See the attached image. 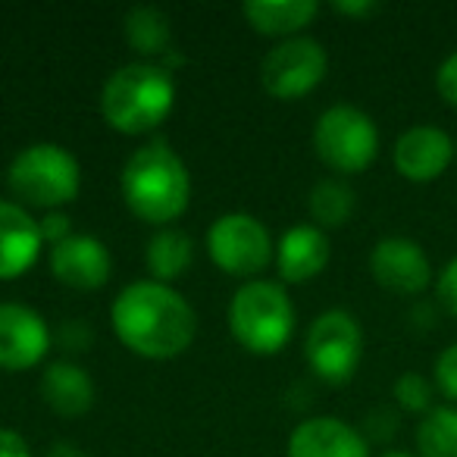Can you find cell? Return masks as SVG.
Returning a JSON list of instances; mask_svg holds the SVG:
<instances>
[{
  "label": "cell",
  "mask_w": 457,
  "mask_h": 457,
  "mask_svg": "<svg viewBox=\"0 0 457 457\" xmlns=\"http://www.w3.org/2000/svg\"><path fill=\"white\" fill-rule=\"evenodd\" d=\"M110 326L132 354L147 361H172L185 354L197 336V317L185 295L154 279L132 282L116 295Z\"/></svg>",
  "instance_id": "obj_1"
},
{
  "label": "cell",
  "mask_w": 457,
  "mask_h": 457,
  "mask_svg": "<svg viewBox=\"0 0 457 457\" xmlns=\"http://www.w3.org/2000/svg\"><path fill=\"white\" fill-rule=\"evenodd\" d=\"M126 207L147 226L166 228L188 210L191 176L185 160L166 141H151L126 160L120 176Z\"/></svg>",
  "instance_id": "obj_2"
},
{
  "label": "cell",
  "mask_w": 457,
  "mask_h": 457,
  "mask_svg": "<svg viewBox=\"0 0 457 457\" xmlns=\"http://www.w3.org/2000/svg\"><path fill=\"white\" fill-rule=\"evenodd\" d=\"M176 104V79L163 63H126L104 82L101 116L113 132L147 135L157 129Z\"/></svg>",
  "instance_id": "obj_3"
},
{
  "label": "cell",
  "mask_w": 457,
  "mask_h": 457,
  "mask_svg": "<svg viewBox=\"0 0 457 457\" xmlns=\"http://www.w3.org/2000/svg\"><path fill=\"white\" fill-rule=\"evenodd\" d=\"M228 329L248 354H279L295 336V304L279 282L251 279L228 301Z\"/></svg>",
  "instance_id": "obj_4"
},
{
  "label": "cell",
  "mask_w": 457,
  "mask_h": 457,
  "mask_svg": "<svg viewBox=\"0 0 457 457\" xmlns=\"http://www.w3.org/2000/svg\"><path fill=\"white\" fill-rule=\"evenodd\" d=\"M7 185L16 201L51 213L76 201L82 188V166L63 145L38 141V145L22 147L10 160Z\"/></svg>",
  "instance_id": "obj_5"
},
{
  "label": "cell",
  "mask_w": 457,
  "mask_h": 457,
  "mask_svg": "<svg viewBox=\"0 0 457 457\" xmlns=\"http://www.w3.org/2000/svg\"><path fill=\"white\" fill-rule=\"evenodd\" d=\"M313 151L338 176L363 172L379 157V129L354 104H336L323 110L313 126Z\"/></svg>",
  "instance_id": "obj_6"
},
{
  "label": "cell",
  "mask_w": 457,
  "mask_h": 457,
  "mask_svg": "<svg viewBox=\"0 0 457 457\" xmlns=\"http://www.w3.org/2000/svg\"><path fill=\"white\" fill-rule=\"evenodd\" d=\"M207 254L226 276L251 282L273 263V238L267 226L251 213H226L210 222Z\"/></svg>",
  "instance_id": "obj_7"
},
{
  "label": "cell",
  "mask_w": 457,
  "mask_h": 457,
  "mask_svg": "<svg viewBox=\"0 0 457 457\" xmlns=\"http://www.w3.org/2000/svg\"><path fill=\"white\" fill-rule=\"evenodd\" d=\"M304 357L313 376L329 386H345L354 379L363 357V329L354 313L326 311L311 323L304 338Z\"/></svg>",
  "instance_id": "obj_8"
},
{
  "label": "cell",
  "mask_w": 457,
  "mask_h": 457,
  "mask_svg": "<svg viewBox=\"0 0 457 457\" xmlns=\"http://www.w3.org/2000/svg\"><path fill=\"white\" fill-rule=\"evenodd\" d=\"M329 70V54L317 38H286L263 57L261 85L276 101H298L307 97Z\"/></svg>",
  "instance_id": "obj_9"
},
{
  "label": "cell",
  "mask_w": 457,
  "mask_h": 457,
  "mask_svg": "<svg viewBox=\"0 0 457 457\" xmlns=\"http://www.w3.org/2000/svg\"><path fill=\"white\" fill-rule=\"evenodd\" d=\"M370 273L376 286L392 295H420L432 286V263L423 245L404 236L379 238L370 251Z\"/></svg>",
  "instance_id": "obj_10"
},
{
  "label": "cell",
  "mask_w": 457,
  "mask_h": 457,
  "mask_svg": "<svg viewBox=\"0 0 457 457\" xmlns=\"http://www.w3.org/2000/svg\"><path fill=\"white\" fill-rule=\"evenodd\" d=\"M51 351V329L45 317L20 301L0 304V370H32Z\"/></svg>",
  "instance_id": "obj_11"
},
{
  "label": "cell",
  "mask_w": 457,
  "mask_h": 457,
  "mask_svg": "<svg viewBox=\"0 0 457 457\" xmlns=\"http://www.w3.org/2000/svg\"><path fill=\"white\" fill-rule=\"evenodd\" d=\"M454 157L457 145L451 141V135L438 126H429V122H420V126H411L407 132H401L392 147L395 170H398L401 179H407L413 185L436 182Z\"/></svg>",
  "instance_id": "obj_12"
},
{
  "label": "cell",
  "mask_w": 457,
  "mask_h": 457,
  "mask_svg": "<svg viewBox=\"0 0 457 457\" xmlns=\"http://www.w3.org/2000/svg\"><path fill=\"white\" fill-rule=\"evenodd\" d=\"M51 273L60 286L76 288V292H95L107 286L113 273V257L101 238L70 236L51 248Z\"/></svg>",
  "instance_id": "obj_13"
},
{
  "label": "cell",
  "mask_w": 457,
  "mask_h": 457,
  "mask_svg": "<svg viewBox=\"0 0 457 457\" xmlns=\"http://www.w3.org/2000/svg\"><path fill=\"white\" fill-rule=\"evenodd\" d=\"M41 226L22 204L0 201V282L20 279L41 257Z\"/></svg>",
  "instance_id": "obj_14"
},
{
  "label": "cell",
  "mask_w": 457,
  "mask_h": 457,
  "mask_svg": "<svg viewBox=\"0 0 457 457\" xmlns=\"http://www.w3.org/2000/svg\"><path fill=\"white\" fill-rule=\"evenodd\" d=\"M286 457H370V445L338 417H311L288 436Z\"/></svg>",
  "instance_id": "obj_15"
},
{
  "label": "cell",
  "mask_w": 457,
  "mask_h": 457,
  "mask_svg": "<svg viewBox=\"0 0 457 457\" xmlns=\"http://www.w3.org/2000/svg\"><path fill=\"white\" fill-rule=\"evenodd\" d=\"M329 236L313 222H298V226L286 228L276 245V270H279L282 282H311L329 267Z\"/></svg>",
  "instance_id": "obj_16"
},
{
  "label": "cell",
  "mask_w": 457,
  "mask_h": 457,
  "mask_svg": "<svg viewBox=\"0 0 457 457\" xmlns=\"http://www.w3.org/2000/svg\"><path fill=\"white\" fill-rule=\"evenodd\" d=\"M41 398L60 417H82L95 407V379L72 361H54L41 373Z\"/></svg>",
  "instance_id": "obj_17"
},
{
  "label": "cell",
  "mask_w": 457,
  "mask_h": 457,
  "mask_svg": "<svg viewBox=\"0 0 457 457\" xmlns=\"http://www.w3.org/2000/svg\"><path fill=\"white\" fill-rule=\"evenodd\" d=\"M320 13L317 0H248L242 16L257 35L267 38H298L301 29H307Z\"/></svg>",
  "instance_id": "obj_18"
},
{
  "label": "cell",
  "mask_w": 457,
  "mask_h": 457,
  "mask_svg": "<svg viewBox=\"0 0 457 457\" xmlns=\"http://www.w3.org/2000/svg\"><path fill=\"white\" fill-rule=\"evenodd\" d=\"M191 261H195V245H191V238L176 226L157 228L145 245L147 273H151L154 282H163V286L182 279V276L188 273Z\"/></svg>",
  "instance_id": "obj_19"
},
{
  "label": "cell",
  "mask_w": 457,
  "mask_h": 457,
  "mask_svg": "<svg viewBox=\"0 0 457 457\" xmlns=\"http://www.w3.org/2000/svg\"><path fill=\"white\" fill-rule=\"evenodd\" d=\"M122 35H126L129 47H132L135 54H141V57H147L154 63V57L170 54L172 22L160 7L141 4V7H132L126 13V20H122Z\"/></svg>",
  "instance_id": "obj_20"
},
{
  "label": "cell",
  "mask_w": 457,
  "mask_h": 457,
  "mask_svg": "<svg viewBox=\"0 0 457 457\" xmlns=\"http://www.w3.org/2000/svg\"><path fill=\"white\" fill-rule=\"evenodd\" d=\"M307 207H311L313 226L317 228H323V232L326 228H342L354 216L357 195L345 179H320L311 188Z\"/></svg>",
  "instance_id": "obj_21"
},
{
  "label": "cell",
  "mask_w": 457,
  "mask_h": 457,
  "mask_svg": "<svg viewBox=\"0 0 457 457\" xmlns=\"http://www.w3.org/2000/svg\"><path fill=\"white\" fill-rule=\"evenodd\" d=\"M417 457H457V407H432L417 426Z\"/></svg>",
  "instance_id": "obj_22"
},
{
  "label": "cell",
  "mask_w": 457,
  "mask_h": 457,
  "mask_svg": "<svg viewBox=\"0 0 457 457\" xmlns=\"http://www.w3.org/2000/svg\"><path fill=\"white\" fill-rule=\"evenodd\" d=\"M392 395H395V401H398V407L401 411H407V413H429L432 407V395H436V386H432L426 376H420V373H401L398 379H395V388H392Z\"/></svg>",
  "instance_id": "obj_23"
},
{
  "label": "cell",
  "mask_w": 457,
  "mask_h": 457,
  "mask_svg": "<svg viewBox=\"0 0 457 457\" xmlns=\"http://www.w3.org/2000/svg\"><path fill=\"white\" fill-rule=\"evenodd\" d=\"M432 376H436V388L448 401L457 404V342H451L442 354L432 363Z\"/></svg>",
  "instance_id": "obj_24"
},
{
  "label": "cell",
  "mask_w": 457,
  "mask_h": 457,
  "mask_svg": "<svg viewBox=\"0 0 457 457\" xmlns=\"http://www.w3.org/2000/svg\"><path fill=\"white\" fill-rule=\"evenodd\" d=\"M436 91L451 110H457V51L438 63L436 70Z\"/></svg>",
  "instance_id": "obj_25"
},
{
  "label": "cell",
  "mask_w": 457,
  "mask_h": 457,
  "mask_svg": "<svg viewBox=\"0 0 457 457\" xmlns=\"http://www.w3.org/2000/svg\"><path fill=\"white\" fill-rule=\"evenodd\" d=\"M436 295H438V304H442L451 317H457V257H451L442 267V273H438V279H436Z\"/></svg>",
  "instance_id": "obj_26"
},
{
  "label": "cell",
  "mask_w": 457,
  "mask_h": 457,
  "mask_svg": "<svg viewBox=\"0 0 457 457\" xmlns=\"http://www.w3.org/2000/svg\"><path fill=\"white\" fill-rule=\"evenodd\" d=\"M38 226H41V238L51 242V248L60 242H66L70 236H76V232H72V220L63 213V210H51V213H45V220H38Z\"/></svg>",
  "instance_id": "obj_27"
},
{
  "label": "cell",
  "mask_w": 457,
  "mask_h": 457,
  "mask_svg": "<svg viewBox=\"0 0 457 457\" xmlns=\"http://www.w3.org/2000/svg\"><path fill=\"white\" fill-rule=\"evenodd\" d=\"M0 457H32V448L20 432L0 426Z\"/></svg>",
  "instance_id": "obj_28"
},
{
  "label": "cell",
  "mask_w": 457,
  "mask_h": 457,
  "mask_svg": "<svg viewBox=\"0 0 457 457\" xmlns=\"http://www.w3.org/2000/svg\"><path fill=\"white\" fill-rule=\"evenodd\" d=\"M332 10L342 16H373L379 10V4L376 0H336Z\"/></svg>",
  "instance_id": "obj_29"
},
{
  "label": "cell",
  "mask_w": 457,
  "mask_h": 457,
  "mask_svg": "<svg viewBox=\"0 0 457 457\" xmlns=\"http://www.w3.org/2000/svg\"><path fill=\"white\" fill-rule=\"evenodd\" d=\"M45 457H88L85 454L79 445H72V442H54L51 448H47V454Z\"/></svg>",
  "instance_id": "obj_30"
},
{
  "label": "cell",
  "mask_w": 457,
  "mask_h": 457,
  "mask_svg": "<svg viewBox=\"0 0 457 457\" xmlns=\"http://www.w3.org/2000/svg\"><path fill=\"white\" fill-rule=\"evenodd\" d=\"M379 457H417V454H407V451H386V454Z\"/></svg>",
  "instance_id": "obj_31"
}]
</instances>
